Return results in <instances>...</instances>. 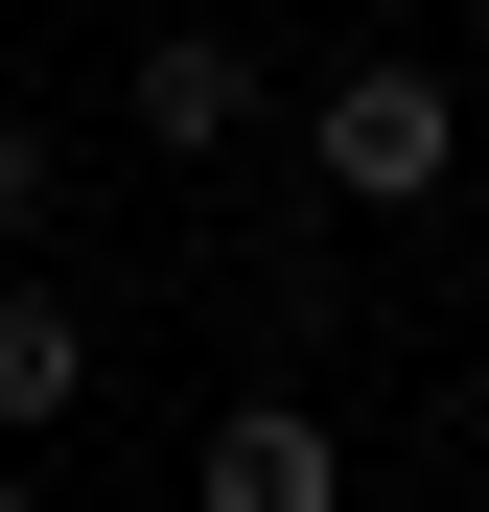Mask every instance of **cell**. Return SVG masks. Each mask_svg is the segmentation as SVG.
Returning <instances> with one entry per match:
<instances>
[{"instance_id": "3", "label": "cell", "mask_w": 489, "mask_h": 512, "mask_svg": "<svg viewBox=\"0 0 489 512\" xmlns=\"http://www.w3.org/2000/svg\"><path fill=\"white\" fill-rule=\"evenodd\" d=\"M187 489H210V512H326L350 443H326V396H233L210 443H187Z\"/></svg>"}, {"instance_id": "4", "label": "cell", "mask_w": 489, "mask_h": 512, "mask_svg": "<svg viewBox=\"0 0 489 512\" xmlns=\"http://www.w3.org/2000/svg\"><path fill=\"white\" fill-rule=\"evenodd\" d=\"M47 419H94V303L0 256V443H47Z\"/></svg>"}, {"instance_id": "5", "label": "cell", "mask_w": 489, "mask_h": 512, "mask_svg": "<svg viewBox=\"0 0 489 512\" xmlns=\"http://www.w3.org/2000/svg\"><path fill=\"white\" fill-rule=\"evenodd\" d=\"M47 210H70V163H47V117H0V256H24Z\"/></svg>"}, {"instance_id": "1", "label": "cell", "mask_w": 489, "mask_h": 512, "mask_svg": "<svg viewBox=\"0 0 489 512\" xmlns=\"http://www.w3.org/2000/svg\"><path fill=\"white\" fill-rule=\"evenodd\" d=\"M303 187H326V210H443V187H466V94H443L420 47H350V70L303 94Z\"/></svg>"}, {"instance_id": "2", "label": "cell", "mask_w": 489, "mask_h": 512, "mask_svg": "<svg viewBox=\"0 0 489 512\" xmlns=\"http://www.w3.org/2000/svg\"><path fill=\"white\" fill-rule=\"evenodd\" d=\"M117 117H140V163H233V140H257V47H233V24H163L117 70Z\"/></svg>"}]
</instances>
